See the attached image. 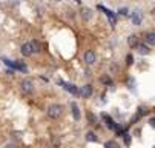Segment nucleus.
<instances>
[{"mask_svg": "<svg viewBox=\"0 0 155 148\" xmlns=\"http://www.w3.org/2000/svg\"><path fill=\"white\" fill-rule=\"evenodd\" d=\"M146 43L149 46H155V33H147L146 34Z\"/></svg>", "mask_w": 155, "mask_h": 148, "instance_id": "4468645a", "label": "nucleus"}, {"mask_svg": "<svg viewBox=\"0 0 155 148\" xmlns=\"http://www.w3.org/2000/svg\"><path fill=\"white\" fill-rule=\"evenodd\" d=\"M118 14L120 15H127V8H120L118 9Z\"/></svg>", "mask_w": 155, "mask_h": 148, "instance_id": "412c9836", "label": "nucleus"}, {"mask_svg": "<svg viewBox=\"0 0 155 148\" xmlns=\"http://www.w3.org/2000/svg\"><path fill=\"white\" fill-rule=\"evenodd\" d=\"M130 19H132V23L134 25H141V22H143V14H141V11H134L132 12V15H130Z\"/></svg>", "mask_w": 155, "mask_h": 148, "instance_id": "39448f33", "label": "nucleus"}, {"mask_svg": "<svg viewBox=\"0 0 155 148\" xmlns=\"http://www.w3.org/2000/svg\"><path fill=\"white\" fill-rule=\"evenodd\" d=\"M129 45H130V46H137V45H138L137 36H134V34H132V36L129 37Z\"/></svg>", "mask_w": 155, "mask_h": 148, "instance_id": "f3484780", "label": "nucleus"}, {"mask_svg": "<svg viewBox=\"0 0 155 148\" xmlns=\"http://www.w3.org/2000/svg\"><path fill=\"white\" fill-rule=\"evenodd\" d=\"M149 123H150V126H152V128L155 130V117H150V119H149Z\"/></svg>", "mask_w": 155, "mask_h": 148, "instance_id": "4be33fe9", "label": "nucleus"}, {"mask_svg": "<svg viewBox=\"0 0 155 148\" xmlns=\"http://www.w3.org/2000/svg\"><path fill=\"white\" fill-rule=\"evenodd\" d=\"M104 146H114V148H118V143H117L115 140H109V142L104 143Z\"/></svg>", "mask_w": 155, "mask_h": 148, "instance_id": "a211bd4d", "label": "nucleus"}, {"mask_svg": "<svg viewBox=\"0 0 155 148\" xmlns=\"http://www.w3.org/2000/svg\"><path fill=\"white\" fill-rule=\"evenodd\" d=\"M98 9L100 11H103L104 14H106V17H107V20H109V23H110V26H115L117 25V17H115V14L110 11V9H107L106 6H103V5H98Z\"/></svg>", "mask_w": 155, "mask_h": 148, "instance_id": "f03ea898", "label": "nucleus"}, {"mask_svg": "<svg viewBox=\"0 0 155 148\" xmlns=\"http://www.w3.org/2000/svg\"><path fill=\"white\" fill-rule=\"evenodd\" d=\"M132 63H134V59H132L130 54H127V65H132Z\"/></svg>", "mask_w": 155, "mask_h": 148, "instance_id": "5701e85b", "label": "nucleus"}, {"mask_svg": "<svg viewBox=\"0 0 155 148\" xmlns=\"http://www.w3.org/2000/svg\"><path fill=\"white\" fill-rule=\"evenodd\" d=\"M86 140H87V142H98L95 133H92V131H87V133H86Z\"/></svg>", "mask_w": 155, "mask_h": 148, "instance_id": "2eb2a0df", "label": "nucleus"}, {"mask_svg": "<svg viewBox=\"0 0 155 148\" xmlns=\"http://www.w3.org/2000/svg\"><path fill=\"white\" fill-rule=\"evenodd\" d=\"M91 94H92V85H83V87H81L80 96H81L83 99H87Z\"/></svg>", "mask_w": 155, "mask_h": 148, "instance_id": "9d476101", "label": "nucleus"}, {"mask_svg": "<svg viewBox=\"0 0 155 148\" xmlns=\"http://www.w3.org/2000/svg\"><path fill=\"white\" fill-rule=\"evenodd\" d=\"M31 45H32V50H34V53H40V50H41V45H40V42H38V40H32V42H31Z\"/></svg>", "mask_w": 155, "mask_h": 148, "instance_id": "dca6fc26", "label": "nucleus"}, {"mask_svg": "<svg viewBox=\"0 0 155 148\" xmlns=\"http://www.w3.org/2000/svg\"><path fill=\"white\" fill-rule=\"evenodd\" d=\"M84 63H87V65H94L95 63V53L92 50L84 53Z\"/></svg>", "mask_w": 155, "mask_h": 148, "instance_id": "0eeeda50", "label": "nucleus"}, {"mask_svg": "<svg viewBox=\"0 0 155 148\" xmlns=\"http://www.w3.org/2000/svg\"><path fill=\"white\" fill-rule=\"evenodd\" d=\"M20 87H21V91H23V93H32V91H34V83H32V80H29V79L21 80Z\"/></svg>", "mask_w": 155, "mask_h": 148, "instance_id": "20e7f679", "label": "nucleus"}, {"mask_svg": "<svg viewBox=\"0 0 155 148\" xmlns=\"http://www.w3.org/2000/svg\"><path fill=\"white\" fill-rule=\"evenodd\" d=\"M153 110H155V108H153Z\"/></svg>", "mask_w": 155, "mask_h": 148, "instance_id": "a878e982", "label": "nucleus"}, {"mask_svg": "<svg viewBox=\"0 0 155 148\" xmlns=\"http://www.w3.org/2000/svg\"><path fill=\"white\" fill-rule=\"evenodd\" d=\"M71 111H72V116L75 120H80L81 117V113H80V107L77 105V102H71Z\"/></svg>", "mask_w": 155, "mask_h": 148, "instance_id": "6e6552de", "label": "nucleus"}, {"mask_svg": "<svg viewBox=\"0 0 155 148\" xmlns=\"http://www.w3.org/2000/svg\"><path fill=\"white\" fill-rule=\"evenodd\" d=\"M80 14H81V19L84 20V22H87V20H89V19L92 17V11H91L89 8H81Z\"/></svg>", "mask_w": 155, "mask_h": 148, "instance_id": "f8f14e48", "label": "nucleus"}, {"mask_svg": "<svg viewBox=\"0 0 155 148\" xmlns=\"http://www.w3.org/2000/svg\"><path fill=\"white\" fill-rule=\"evenodd\" d=\"M87 120H91L92 123H97V117H95L92 113H87Z\"/></svg>", "mask_w": 155, "mask_h": 148, "instance_id": "6ab92c4d", "label": "nucleus"}, {"mask_svg": "<svg viewBox=\"0 0 155 148\" xmlns=\"http://www.w3.org/2000/svg\"><path fill=\"white\" fill-rule=\"evenodd\" d=\"M61 87L68 91V93H71L72 96H80V90L74 85V83H68V82H63L61 83Z\"/></svg>", "mask_w": 155, "mask_h": 148, "instance_id": "7ed1b4c3", "label": "nucleus"}, {"mask_svg": "<svg viewBox=\"0 0 155 148\" xmlns=\"http://www.w3.org/2000/svg\"><path fill=\"white\" fill-rule=\"evenodd\" d=\"M101 119L106 122V126H107L109 130H115L117 126H118V125H117V123L112 120V117H110V116H107V114H101Z\"/></svg>", "mask_w": 155, "mask_h": 148, "instance_id": "423d86ee", "label": "nucleus"}, {"mask_svg": "<svg viewBox=\"0 0 155 148\" xmlns=\"http://www.w3.org/2000/svg\"><path fill=\"white\" fill-rule=\"evenodd\" d=\"M135 50H137V53L138 54H141V56H147L149 53H150V48H149V45L146 43H138L137 46H135Z\"/></svg>", "mask_w": 155, "mask_h": 148, "instance_id": "1a4fd4ad", "label": "nucleus"}, {"mask_svg": "<svg viewBox=\"0 0 155 148\" xmlns=\"http://www.w3.org/2000/svg\"><path fill=\"white\" fill-rule=\"evenodd\" d=\"M74 2H77V3H80V0H74Z\"/></svg>", "mask_w": 155, "mask_h": 148, "instance_id": "393cba45", "label": "nucleus"}, {"mask_svg": "<svg viewBox=\"0 0 155 148\" xmlns=\"http://www.w3.org/2000/svg\"><path fill=\"white\" fill-rule=\"evenodd\" d=\"M61 114H63V107H61V105L52 103V105H49V107H48V116L51 119H58Z\"/></svg>", "mask_w": 155, "mask_h": 148, "instance_id": "f257e3e1", "label": "nucleus"}, {"mask_svg": "<svg viewBox=\"0 0 155 148\" xmlns=\"http://www.w3.org/2000/svg\"><path fill=\"white\" fill-rule=\"evenodd\" d=\"M14 70H17V71H21V73H26V71H28L26 65H25L23 62H20V60H15V62H14Z\"/></svg>", "mask_w": 155, "mask_h": 148, "instance_id": "ddd939ff", "label": "nucleus"}, {"mask_svg": "<svg viewBox=\"0 0 155 148\" xmlns=\"http://www.w3.org/2000/svg\"><path fill=\"white\" fill-rule=\"evenodd\" d=\"M123 139H124V143H126V145H130V136H129L127 133L123 134Z\"/></svg>", "mask_w": 155, "mask_h": 148, "instance_id": "aec40b11", "label": "nucleus"}, {"mask_svg": "<svg viewBox=\"0 0 155 148\" xmlns=\"http://www.w3.org/2000/svg\"><path fill=\"white\" fill-rule=\"evenodd\" d=\"M21 54H23V56H31V54H34V50H32L31 42H29V43H25L23 46H21Z\"/></svg>", "mask_w": 155, "mask_h": 148, "instance_id": "9b49d317", "label": "nucleus"}, {"mask_svg": "<svg viewBox=\"0 0 155 148\" xmlns=\"http://www.w3.org/2000/svg\"><path fill=\"white\" fill-rule=\"evenodd\" d=\"M100 80H101L103 83H110V79H109V77H103V79H100Z\"/></svg>", "mask_w": 155, "mask_h": 148, "instance_id": "b1692460", "label": "nucleus"}]
</instances>
